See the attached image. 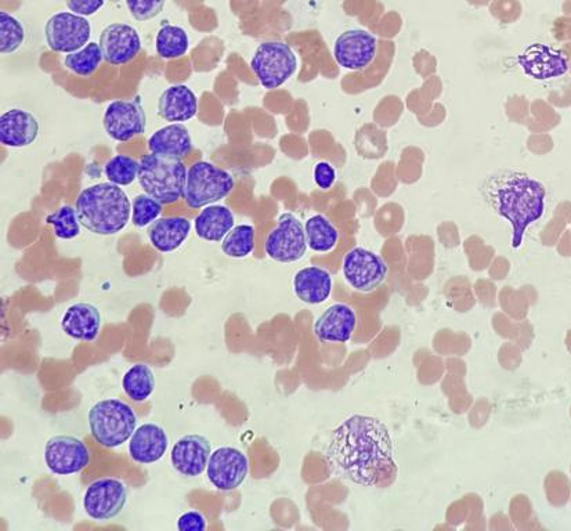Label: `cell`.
I'll return each instance as SVG.
<instances>
[{
    "label": "cell",
    "mask_w": 571,
    "mask_h": 531,
    "mask_svg": "<svg viewBox=\"0 0 571 531\" xmlns=\"http://www.w3.org/2000/svg\"><path fill=\"white\" fill-rule=\"evenodd\" d=\"M99 46L107 64L124 65L136 59L142 50V39L132 25L114 23L101 31Z\"/></svg>",
    "instance_id": "17"
},
{
    "label": "cell",
    "mask_w": 571,
    "mask_h": 531,
    "mask_svg": "<svg viewBox=\"0 0 571 531\" xmlns=\"http://www.w3.org/2000/svg\"><path fill=\"white\" fill-rule=\"evenodd\" d=\"M325 460L335 476L365 487L396 471L388 426L368 415H352L332 432Z\"/></svg>",
    "instance_id": "1"
},
{
    "label": "cell",
    "mask_w": 571,
    "mask_h": 531,
    "mask_svg": "<svg viewBox=\"0 0 571 531\" xmlns=\"http://www.w3.org/2000/svg\"><path fill=\"white\" fill-rule=\"evenodd\" d=\"M231 173L207 161H198L187 169L183 197L187 207L202 209L224 200L234 190Z\"/></svg>",
    "instance_id": "6"
},
{
    "label": "cell",
    "mask_w": 571,
    "mask_h": 531,
    "mask_svg": "<svg viewBox=\"0 0 571 531\" xmlns=\"http://www.w3.org/2000/svg\"><path fill=\"white\" fill-rule=\"evenodd\" d=\"M147 147L150 153L183 160L193 151V140L186 126L171 124L154 132Z\"/></svg>",
    "instance_id": "26"
},
{
    "label": "cell",
    "mask_w": 571,
    "mask_h": 531,
    "mask_svg": "<svg viewBox=\"0 0 571 531\" xmlns=\"http://www.w3.org/2000/svg\"><path fill=\"white\" fill-rule=\"evenodd\" d=\"M255 227L234 226L222 241V252L233 259H244L255 251Z\"/></svg>",
    "instance_id": "31"
},
{
    "label": "cell",
    "mask_w": 571,
    "mask_h": 531,
    "mask_svg": "<svg viewBox=\"0 0 571 531\" xmlns=\"http://www.w3.org/2000/svg\"><path fill=\"white\" fill-rule=\"evenodd\" d=\"M45 462L54 475H74L88 468L90 453L88 446L78 437L53 436L46 442Z\"/></svg>",
    "instance_id": "16"
},
{
    "label": "cell",
    "mask_w": 571,
    "mask_h": 531,
    "mask_svg": "<svg viewBox=\"0 0 571 531\" xmlns=\"http://www.w3.org/2000/svg\"><path fill=\"white\" fill-rule=\"evenodd\" d=\"M106 0H65L70 12L79 14V16L90 17L99 12L104 6Z\"/></svg>",
    "instance_id": "39"
},
{
    "label": "cell",
    "mask_w": 571,
    "mask_h": 531,
    "mask_svg": "<svg viewBox=\"0 0 571 531\" xmlns=\"http://www.w3.org/2000/svg\"><path fill=\"white\" fill-rule=\"evenodd\" d=\"M169 437L162 426L148 422L140 425L129 440V455L136 464L150 465L166 454Z\"/></svg>",
    "instance_id": "20"
},
{
    "label": "cell",
    "mask_w": 571,
    "mask_h": 531,
    "mask_svg": "<svg viewBox=\"0 0 571 531\" xmlns=\"http://www.w3.org/2000/svg\"><path fill=\"white\" fill-rule=\"evenodd\" d=\"M101 314L92 303L79 302L68 307L61 320V328L68 337L82 342H93L99 337Z\"/></svg>",
    "instance_id": "23"
},
{
    "label": "cell",
    "mask_w": 571,
    "mask_h": 531,
    "mask_svg": "<svg viewBox=\"0 0 571 531\" xmlns=\"http://www.w3.org/2000/svg\"><path fill=\"white\" fill-rule=\"evenodd\" d=\"M189 46V35L182 27L165 24L159 28L157 38H155V50L161 59H180L187 53Z\"/></svg>",
    "instance_id": "30"
},
{
    "label": "cell",
    "mask_w": 571,
    "mask_h": 531,
    "mask_svg": "<svg viewBox=\"0 0 571 531\" xmlns=\"http://www.w3.org/2000/svg\"><path fill=\"white\" fill-rule=\"evenodd\" d=\"M520 71L527 78L544 82L563 77L570 70V60L565 50L545 43H533L516 57Z\"/></svg>",
    "instance_id": "10"
},
{
    "label": "cell",
    "mask_w": 571,
    "mask_h": 531,
    "mask_svg": "<svg viewBox=\"0 0 571 531\" xmlns=\"http://www.w3.org/2000/svg\"><path fill=\"white\" fill-rule=\"evenodd\" d=\"M104 175L112 184L130 186L139 176V162L129 155H115L104 166Z\"/></svg>",
    "instance_id": "33"
},
{
    "label": "cell",
    "mask_w": 571,
    "mask_h": 531,
    "mask_svg": "<svg viewBox=\"0 0 571 531\" xmlns=\"http://www.w3.org/2000/svg\"><path fill=\"white\" fill-rule=\"evenodd\" d=\"M162 204L146 193L136 195L132 201V223L137 229L153 225L161 216Z\"/></svg>",
    "instance_id": "36"
},
{
    "label": "cell",
    "mask_w": 571,
    "mask_h": 531,
    "mask_svg": "<svg viewBox=\"0 0 571 531\" xmlns=\"http://www.w3.org/2000/svg\"><path fill=\"white\" fill-rule=\"evenodd\" d=\"M177 530L204 531L207 530V519L198 511H189L177 520Z\"/></svg>",
    "instance_id": "40"
},
{
    "label": "cell",
    "mask_w": 571,
    "mask_h": 531,
    "mask_svg": "<svg viewBox=\"0 0 571 531\" xmlns=\"http://www.w3.org/2000/svg\"><path fill=\"white\" fill-rule=\"evenodd\" d=\"M313 177L318 189L330 190L335 186L338 173H336L334 165L330 164V162L321 161L314 166Z\"/></svg>",
    "instance_id": "38"
},
{
    "label": "cell",
    "mask_w": 571,
    "mask_h": 531,
    "mask_svg": "<svg viewBox=\"0 0 571 531\" xmlns=\"http://www.w3.org/2000/svg\"><path fill=\"white\" fill-rule=\"evenodd\" d=\"M122 388L132 402H146L155 390L153 370L147 364H135L125 372L124 378H122Z\"/></svg>",
    "instance_id": "29"
},
{
    "label": "cell",
    "mask_w": 571,
    "mask_h": 531,
    "mask_svg": "<svg viewBox=\"0 0 571 531\" xmlns=\"http://www.w3.org/2000/svg\"><path fill=\"white\" fill-rule=\"evenodd\" d=\"M378 39L365 30H348L336 38L334 57L343 70L360 72L367 70L377 57Z\"/></svg>",
    "instance_id": "14"
},
{
    "label": "cell",
    "mask_w": 571,
    "mask_h": 531,
    "mask_svg": "<svg viewBox=\"0 0 571 531\" xmlns=\"http://www.w3.org/2000/svg\"><path fill=\"white\" fill-rule=\"evenodd\" d=\"M198 113V99L186 85L169 86L158 99V115L166 122L182 124Z\"/></svg>",
    "instance_id": "22"
},
{
    "label": "cell",
    "mask_w": 571,
    "mask_h": 531,
    "mask_svg": "<svg viewBox=\"0 0 571 531\" xmlns=\"http://www.w3.org/2000/svg\"><path fill=\"white\" fill-rule=\"evenodd\" d=\"M90 435L104 449H117L136 431L137 417L128 403L106 399L89 410Z\"/></svg>",
    "instance_id": "5"
},
{
    "label": "cell",
    "mask_w": 571,
    "mask_h": 531,
    "mask_svg": "<svg viewBox=\"0 0 571 531\" xmlns=\"http://www.w3.org/2000/svg\"><path fill=\"white\" fill-rule=\"evenodd\" d=\"M39 122L30 111L13 108L0 117V143L5 147L24 148L38 139Z\"/></svg>",
    "instance_id": "21"
},
{
    "label": "cell",
    "mask_w": 571,
    "mask_h": 531,
    "mask_svg": "<svg viewBox=\"0 0 571 531\" xmlns=\"http://www.w3.org/2000/svg\"><path fill=\"white\" fill-rule=\"evenodd\" d=\"M187 169L179 158L147 154L139 162L140 187L162 205H171L183 197Z\"/></svg>",
    "instance_id": "4"
},
{
    "label": "cell",
    "mask_w": 571,
    "mask_h": 531,
    "mask_svg": "<svg viewBox=\"0 0 571 531\" xmlns=\"http://www.w3.org/2000/svg\"><path fill=\"white\" fill-rule=\"evenodd\" d=\"M128 502L125 483L115 478H101L89 484L83 496V509L90 519L107 522L117 518Z\"/></svg>",
    "instance_id": "11"
},
{
    "label": "cell",
    "mask_w": 571,
    "mask_h": 531,
    "mask_svg": "<svg viewBox=\"0 0 571 531\" xmlns=\"http://www.w3.org/2000/svg\"><path fill=\"white\" fill-rule=\"evenodd\" d=\"M46 223L53 226L54 236L60 240H74L81 234V222H79L77 209L70 205H63L56 212L46 218Z\"/></svg>",
    "instance_id": "34"
},
{
    "label": "cell",
    "mask_w": 571,
    "mask_h": 531,
    "mask_svg": "<svg viewBox=\"0 0 571 531\" xmlns=\"http://www.w3.org/2000/svg\"><path fill=\"white\" fill-rule=\"evenodd\" d=\"M212 446L207 437L186 435L180 437L171 453L172 467L186 478H197L208 468Z\"/></svg>",
    "instance_id": "18"
},
{
    "label": "cell",
    "mask_w": 571,
    "mask_h": 531,
    "mask_svg": "<svg viewBox=\"0 0 571 531\" xmlns=\"http://www.w3.org/2000/svg\"><path fill=\"white\" fill-rule=\"evenodd\" d=\"M147 118L139 99L115 100L103 115V128L115 142L126 143L146 132Z\"/></svg>",
    "instance_id": "13"
},
{
    "label": "cell",
    "mask_w": 571,
    "mask_h": 531,
    "mask_svg": "<svg viewBox=\"0 0 571 531\" xmlns=\"http://www.w3.org/2000/svg\"><path fill=\"white\" fill-rule=\"evenodd\" d=\"M81 225L97 236H115L132 219V202L117 184L99 183L82 191L75 201Z\"/></svg>",
    "instance_id": "3"
},
{
    "label": "cell",
    "mask_w": 571,
    "mask_h": 531,
    "mask_svg": "<svg viewBox=\"0 0 571 531\" xmlns=\"http://www.w3.org/2000/svg\"><path fill=\"white\" fill-rule=\"evenodd\" d=\"M92 35L88 18L79 14L61 12L46 21L45 36L50 50L56 53H74L85 48Z\"/></svg>",
    "instance_id": "12"
},
{
    "label": "cell",
    "mask_w": 571,
    "mask_h": 531,
    "mask_svg": "<svg viewBox=\"0 0 571 531\" xmlns=\"http://www.w3.org/2000/svg\"><path fill=\"white\" fill-rule=\"evenodd\" d=\"M25 28L18 18L7 12H0V52L12 54L23 46Z\"/></svg>",
    "instance_id": "35"
},
{
    "label": "cell",
    "mask_w": 571,
    "mask_h": 531,
    "mask_svg": "<svg viewBox=\"0 0 571 531\" xmlns=\"http://www.w3.org/2000/svg\"><path fill=\"white\" fill-rule=\"evenodd\" d=\"M103 60V53H101L99 43L92 42L88 43L85 48L78 50V52L65 56L64 65L67 70L74 72L75 75L86 78L95 74Z\"/></svg>",
    "instance_id": "32"
},
{
    "label": "cell",
    "mask_w": 571,
    "mask_h": 531,
    "mask_svg": "<svg viewBox=\"0 0 571 531\" xmlns=\"http://www.w3.org/2000/svg\"><path fill=\"white\" fill-rule=\"evenodd\" d=\"M483 200L512 226V247H522L529 226L544 216L547 189L529 173L502 169L487 176L479 187Z\"/></svg>",
    "instance_id": "2"
},
{
    "label": "cell",
    "mask_w": 571,
    "mask_h": 531,
    "mask_svg": "<svg viewBox=\"0 0 571 531\" xmlns=\"http://www.w3.org/2000/svg\"><path fill=\"white\" fill-rule=\"evenodd\" d=\"M342 272L346 283L354 291L370 294L386 280L388 265L382 256L371 249L356 247L343 258Z\"/></svg>",
    "instance_id": "9"
},
{
    "label": "cell",
    "mask_w": 571,
    "mask_h": 531,
    "mask_svg": "<svg viewBox=\"0 0 571 531\" xmlns=\"http://www.w3.org/2000/svg\"><path fill=\"white\" fill-rule=\"evenodd\" d=\"M251 70L263 88L278 89L298 70V57L287 43L263 42L255 50Z\"/></svg>",
    "instance_id": "7"
},
{
    "label": "cell",
    "mask_w": 571,
    "mask_h": 531,
    "mask_svg": "<svg viewBox=\"0 0 571 531\" xmlns=\"http://www.w3.org/2000/svg\"><path fill=\"white\" fill-rule=\"evenodd\" d=\"M305 231L307 245L317 254H328L338 245L339 231L327 216L314 215L307 219Z\"/></svg>",
    "instance_id": "28"
},
{
    "label": "cell",
    "mask_w": 571,
    "mask_h": 531,
    "mask_svg": "<svg viewBox=\"0 0 571 531\" xmlns=\"http://www.w3.org/2000/svg\"><path fill=\"white\" fill-rule=\"evenodd\" d=\"M357 327V314L345 303L328 307L314 324V334L323 343H346Z\"/></svg>",
    "instance_id": "19"
},
{
    "label": "cell",
    "mask_w": 571,
    "mask_h": 531,
    "mask_svg": "<svg viewBox=\"0 0 571 531\" xmlns=\"http://www.w3.org/2000/svg\"><path fill=\"white\" fill-rule=\"evenodd\" d=\"M166 0H126L130 16L136 21L153 20L164 12Z\"/></svg>",
    "instance_id": "37"
},
{
    "label": "cell",
    "mask_w": 571,
    "mask_h": 531,
    "mask_svg": "<svg viewBox=\"0 0 571 531\" xmlns=\"http://www.w3.org/2000/svg\"><path fill=\"white\" fill-rule=\"evenodd\" d=\"M248 472V457L236 447L223 446L212 451L207 476L216 490H237L247 479Z\"/></svg>",
    "instance_id": "15"
},
{
    "label": "cell",
    "mask_w": 571,
    "mask_h": 531,
    "mask_svg": "<svg viewBox=\"0 0 571 531\" xmlns=\"http://www.w3.org/2000/svg\"><path fill=\"white\" fill-rule=\"evenodd\" d=\"M234 213L224 205H208L195 218V234L201 240L220 242L233 230Z\"/></svg>",
    "instance_id": "27"
},
{
    "label": "cell",
    "mask_w": 571,
    "mask_h": 531,
    "mask_svg": "<svg viewBox=\"0 0 571 531\" xmlns=\"http://www.w3.org/2000/svg\"><path fill=\"white\" fill-rule=\"evenodd\" d=\"M305 225L294 213L285 212L265 241L266 255L278 263H295L306 255Z\"/></svg>",
    "instance_id": "8"
},
{
    "label": "cell",
    "mask_w": 571,
    "mask_h": 531,
    "mask_svg": "<svg viewBox=\"0 0 571 531\" xmlns=\"http://www.w3.org/2000/svg\"><path fill=\"white\" fill-rule=\"evenodd\" d=\"M295 295L307 305H321L331 296L332 277L328 270L318 266H307L295 274Z\"/></svg>",
    "instance_id": "24"
},
{
    "label": "cell",
    "mask_w": 571,
    "mask_h": 531,
    "mask_svg": "<svg viewBox=\"0 0 571 531\" xmlns=\"http://www.w3.org/2000/svg\"><path fill=\"white\" fill-rule=\"evenodd\" d=\"M191 233V222L184 216H169L155 220L148 230V240L162 254L176 251L187 241Z\"/></svg>",
    "instance_id": "25"
}]
</instances>
